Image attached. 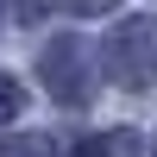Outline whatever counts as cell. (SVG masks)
<instances>
[{"label":"cell","mask_w":157,"mask_h":157,"mask_svg":"<svg viewBox=\"0 0 157 157\" xmlns=\"http://www.w3.org/2000/svg\"><path fill=\"white\" fill-rule=\"evenodd\" d=\"M138 151H145V138L132 126H107V132H94V138L75 145V157H138Z\"/></svg>","instance_id":"cell-3"},{"label":"cell","mask_w":157,"mask_h":157,"mask_svg":"<svg viewBox=\"0 0 157 157\" xmlns=\"http://www.w3.org/2000/svg\"><path fill=\"white\" fill-rule=\"evenodd\" d=\"M38 75H44L50 101L82 107V101L94 94V50H88L82 38H50V44L38 50Z\"/></svg>","instance_id":"cell-2"},{"label":"cell","mask_w":157,"mask_h":157,"mask_svg":"<svg viewBox=\"0 0 157 157\" xmlns=\"http://www.w3.org/2000/svg\"><path fill=\"white\" fill-rule=\"evenodd\" d=\"M101 63L120 88H151L157 82V25L151 19H126L113 25V38L101 44Z\"/></svg>","instance_id":"cell-1"},{"label":"cell","mask_w":157,"mask_h":157,"mask_svg":"<svg viewBox=\"0 0 157 157\" xmlns=\"http://www.w3.org/2000/svg\"><path fill=\"white\" fill-rule=\"evenodd\" d=\"M0 6H6V13H13V19H19V25H32V19H38V13H44V0H0Z\"/></svg>","instance_id":"cell-6"},{"label":"cell","mask_w":157,"mask_h":157,"mask_svg":"<svg viewBox=\"0 0 157 157\" xmlns=\"http://www.w3.org/2000/svg\"><path fill=\"white\" fill-rule=\"evenodd\" d=\"M151 157H157V138H151Z\"/></svg>","instance_id":"cell-8"},{"label":"cell","mask_w":157,"mask_h":157,"mask_svg":"<svg viewBox=\"0 0 157 157\" xmlns=\"http://www.w3.org/2000/svg\"><path fill=\"white\" fill-rule=\"evenodd\" d=\"M0 157H57V138H44V132H13V138H0Z\"/></svg>","instance_id":"cell-4"},{"label":"cell","mask_w":157,"mask_h":157,"mask_svg":"<svg viewBox=\"0 0 157 157\" xmlns=\"http://www.w3.org/2000/svg\"><path fill=\"white\" fill-rule=\"evenodd\" d=\"M19 113H25V88L13 82V75H0V126H13Z\"/></svg>","instance_id":"cell-5"},{"label":"cell","mask_w":157,"mask_h":157,"mask_svg":"<svg viewBox=\"0 0 157 157\" xmlns=\"http://www.w3.org/2000/svg\"><path fill=\"white\" fill-rule=\"evenodd\" d=\"M63 6H69V13H113L120 0H63Z\"/></svg>","instance_id":"cell-7"}]
</instances>
